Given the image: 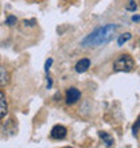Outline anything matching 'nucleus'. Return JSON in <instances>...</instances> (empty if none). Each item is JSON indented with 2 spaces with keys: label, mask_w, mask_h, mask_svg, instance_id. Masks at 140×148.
<instances>
[{
  "label": "nucleus",
  "mask_w": 140,
  "mask_h": 148,
  "mask_svg": "<svg viewBox=\"0 0 140 148\" xmlns=\"http://www.w3.org/2000/svg\"><path fill=\"white\" fill-rule=\"evenodd\" d=\"M7 24L8 26H14V24H16V18L15 16H12V15H10L7 18Z\"/></svg>",
  "instance_id": "11"
},
{
  "label": "nucleus",
  "mask_w": 140,
  "mask_h": 148,
  "mask_svg": "<svg viewBox=\"0 0 140 148\" xmlns=\"http://www.w3.org/2000/svg\"><path fill=\"white\" fill-rule=\"evenodd\" d=\"M137 131H139V123H136V127H133V133L137 135Z\"/></svg>",
  "instance_id": "13"
},
{
  "label": "nucleus",
  "mask_w": 140,
  "mask_h": 148,
  "mask_svg": "<svg viewBox=\"0 0 140 148\" xmlns=\"http://www.w3.org/2000/svg\"><path fill=\"white\" fill-rule=\"evenodd\" d=\"M51 85H53V81H51V78H47V88L50 89Z\"/></svg>",
  "instance_id": "14"
},
{
  "label": "nucleus",
  "mask_w": 140,
  "mask_h": 148,
  "mask_svg": "<svg viewBox=\"0 0 140 148\" xmlns=\"http://www.w3.org/2000/svg\"><path fill=\"white\" fill-rule=\"evenodd\" d=\"M66 128L63 127V125H55L54 128L51 129V137L53 139H55V140H61V139H63V137L66 136Z\"/></svg>",
  "instance_id": "4"
},
{
  "label": "nucleus",
  "mask_w": 140,
  "mask_h": 148,
  "mask_svg": "<svg viewBox=\"0 0 140 148\" xmlns=\"http://www.w3.org/2000/svg\"><path fill=\"white\" fill-rule=\"evenodd\" d=\"M90 67V61L88 58H82L81 61H78L75 65V71L77 73H85Z\"/></svg>",
  "instance_id": "6"
},
{
  "label": "nucleus",
  "mask_w": 140,
  "mask_h": 148,
  "mask_svg": "<svg viewBox=\"0 0 140 148\" xmlns=\"http://www.w3.org/2000/svg\"><path fill=\"white\" fill-rule=\"evenodd\" d=\"M116 30H117V24H113V23L105 24V26H102V27L96 28L92 34H89L86 38L82 39L81 45L84 47L104 46V45H106V43H109L110 40H112Z\"/></svg>",
  "instance_id": "1"
},
{
  "label": "nucleus",
  "mask_w": 140,
  "mask_h": 148,
  "mask_svg": "<svg viewBox=\"0 0 140 148\" xmlns=\"http://www.w3.org/2000/svg\"><path fill=\"white\" fill-rule=\"evenodd\" d=\"M8 112V104H7V98L5 94L0 90V119H3Z\"/></svg>",
  "instance_id": "5"
},
{
  "label": "nucleus",
  "mask_w": 140,
  "mask_h": 148,
  "mask_svg": "<svg viewBox=\"0 0 140 148\" xmlns=\"http://www.w3.org/2000/svg\"><path fill=\"white\" fill-rule=\"evenodd\" d=\"M98 135H100V137L104 140V143H105L106 147H112L113 143H115V140H113V137L110 136V135H108L106 132H100Z\"/></svg>",
  "instance_id": "8"
},
{
  "label": "nucleus",
  "mask_w": 140,
  "mask_h": 148,
  "mask_svg": "<svg viewBox=\"0 0 140 148\" xmlns=\"http://www.w3.org/2000/svg\"><path fill=\"white\" fill-rule=\"evenodd\" d=\"M132 20H133V22H136V23H137V22H139V15H135V16H133V18H132Z\"/></svg>",
  "instance_id": "15"
},
{
  "label": "nucleus",
  "mask_w": 140,
  "mask_h": 148,
  "mask_svg": "<svg viewBox=\"0 0 140 148\" xmlns=\"http://www.w3.org/2000/svg\"><path fill=\"white\" fill-rule=\"evenodd\" d=\"M131 36H132V35H131L129 32H125V34L120 35V36H119V39H117V45H119V46H123L125 42H128L129 39H131Z\"/></svg>",
  "instance_id": "9"
},
{
  "label": "nucleus",
  "mask_w": 140,
  "mask_h": 148,
  "mask_svg": "<svg viewBox=\"0 0 140 148\" xmlns=\"http://www.w3.org/2000/svg\"><path fill=\"white\" fill-rule=\"evenodd\" d=\"M10 82V73L5 70V67L0 66V86L7 85Z\"/></svg>",
  "instance_id": "7"
},
{
  "label": "nucleus",
  "mask_w": 140,
  "mask_h": 148,
  "mask_svg": "<svg viewBox=\"0 0 140 148\" xmlns=\"http://www.w3.org/2000/svg\"><path fill=\"white\" fill-rule=\"evenodd\" d=\"M136 8H137V4L135 0H129L128 4H127V10L128 11H136Z\"/></svg>",
  "instance_id": "10"
},
{
  "label": "nucleus",
  "mask_w": 140,
  "mask_h": 148,
  "mask_svg": "<svg viewBox=\"0 0 140 148\" xmlns=\"http://www.w3.org/2000/svg\"><path fill=\"white\" fill-rule=\"evenodd\" d=\"M133 67H135V61H133V58L128 54L120 55V57L115 61V63H113L115 71H125V73H128V71L133 70Z\"/></svg>",
  "instance_id": "2"
},
{
  "label": "nucleus",
  "mask_w": 140,
  "mask_h": 148,
  "mask_svg": "<svg viewBox=\"0 0 140 148\" xmlns=\"http://www.w3.org/2000/svg\"><path fill=\"white\" fill-rule=\"evenodd\" d=\"M51 63H53V59H47V61H46V67H45V70H46L47 73H49V69H50Z\"/></svg>",
  "instance_id": "12"
},
{
  "label": "nucleus",
  "mask_w": 140,
  "mask_h": 148,
  "mask_svg": "<svg viewBox=\"0 0 140 148\" xmlns=\"http://www.w3.org/2000/svg\"><path fill=\"white\" fill-rule=\"evenodd\" d=\"M81 98V92L77 89V88H70L66 92V102L67 104H75Z\"/></svg>",
  "instance_id": "3"
}]
</instances>
